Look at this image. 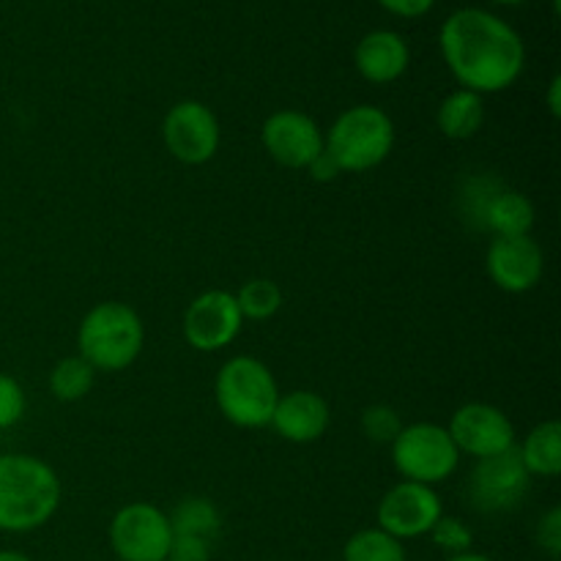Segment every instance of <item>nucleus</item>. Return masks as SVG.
I'll return each instance as SVG.
<instances>
[{"mask_svg":"<svg viewBox=\"0 0 561 561\" xmlns=\"http://www.w3.org/2000/svg\"><path fill=\"white\" fill-rule=\"evenodd\" d=\"M438 47L460 88L485 93L507 91L526 66V44L510 22L485 9H458L444 20Z\"/></svg>","mask_w":561,"mask_h":561,"instance_id":"f257e3e1","label":"nucleus"},{"mask_svg":"<svg viewBox=\"0 0 561 561\" xmlns=\"http://www.w3.org/2000/svg\"><path fill=\"white\" fill-rule=\"evenodd\" d=\"M60 480L36 455H0V531L27 535L58 513Z\"/></svg>","mask_w":561,"mask_h":561,"instance_id":"f03ea898","label":"nucleus"},{"mask_svg":"<svg viewBox=\"0 0 561 561\" xmlns=\"http://www.w3.org/2000/svg\"><path fill=\"white\" fill-rule=\"evenodd\" d=\"M146 329L140 316L124 301H102L91 307L77 329L80 356L96 373H121L140 356Z\"/></svg>","mask_w":561,"mask_h":561,"instance_id":"7ed1b4c3","label":"nucleus"},{"mask_svg":"<svg viewBox=\"0 0 561 561\" xmlns=\"http://www.w3.org/2000/svg\"><path fill=\"white\" fill-rule=\"evenodd\" d=\"M214 400L230 425L244 431L268 427L279 400L277 378L255 356H233L214 378Z\"/></svg>","mask_w":561,"mask_h":561,"instance_id":"20e7f679","label":"nucleus"},{"mask_svg":"<svg viewBox=\"0 0 561 561\" xmlns=\"http://www.w3.org/2000/svg\"><path fill=\"white\" fill-rule=\"evenodd\" d=\"M394 124L376 104H354L334 118L323 135V151L340 173H367L392 153Z\"/></svg>","mask_w":561,"mask_h":561,"instance_id":"39448f33","label":"nucleus"},{"mask_svg":"<svg viewBox=\"0 0 561 561\" xmlns=\"http://www.w3.org/2000/svg\"><path fill=\"white\" fill-rule=\"evenodd\" d=\"M392 463L409 482L436 488L458 471L460 453L447 427L433 422H416L403 427L392 444Z\"/></svg>","mask_w":561,"mask_h":561,"instance_id":"423d86ee","label":"nucleus"},{"mask_svg":"<svg viewBox=\"0 0 561 561\" xmlns=\"http://www.w3.org/2000/svg\"><path fill=\"white\" fill-rule=\"evenodd\" d=\"M173 529L164 510L131 502L110 520V548L118 561H168Z\"/></svg>","mask_w":561,"mask_h":561,"instance_id":"0eeeda50","label":"nucleus"},{"mask_svg":"<svg viewBox=\"0 0 561 561\" xmlns=\"http://www.w3.org/2000/svg\"><path fill=\"white\" fill-rule=\"evenodd\" d=\"M529 485V471L520 463L518 449L513 447L510 453L477 460L469 482H466V493H469V502L477 513L502 515L513 513L524 504Z\"/></svg>","mask_w":561,"mask_h":561,"instance_id":"6e6552de","label":"nucleus"},{"mask_svg":"<svg viewBox=\"0 0 561 561\" xmlns=\"http://www.w3.org/2000/svg\"><path fill=\"white\" fill-rule=\"evenodd\" d=\"M162 140L170 157L184 164H206L219 151L222 129L211 107L197 99L173 104L162 121Z\"/></svg>","mask_w":561,"mask_h":561,"instance_id":"1a4fd4ad","label":"nucleus"},{"mask_svg":"<svg viewBox=\"0 0 561 561\" xmlns=\"http://www.w3.org/2000/svg\"><path fill=\"white\" fill-rule=\"evenodd\" d=\"M442 515L444 507L436 488L403 480L383 493L376 518L378 529L403 542L431 535V529Z\"/></svg>","mask_w":561,"mask_h":561,"instance_id":"9d476101","label":"nucleus"},{"mask_svg":"<svg viewBox=\"0 0 561 561\" xmlns=\"http://www.w3.org/2000/svg\"><path fill=\"white\" fill-rule=\"evenodd\" d=\"M244 327L236 294L230 290H206L195 296L184 312V337L195 351L211 354L233 343Z\"/></svg>","mask_w":561,"mask_h":561,"instance_id":"9b49d317","label":"nucleus"},{"mask_svg":"<svg viewBox=\"0 0 561 561\" xmlns=\"http://www.w3.org/2000/svg\"><path fill=\"white\" fill-rule=\"evenodd\" d=\"M449 436L460 455L493 458L515 447V427L502 409L491 403H466L449 420Z\"/></svg>","mask_w":561,"mask_h":561,"instance_id":"f8f14e48","label":"nucleus"},{"mask_svg":"<svg viewBox=\"0 0 561 561\" xmlns=\"http://www.w3.org/2000/svg\"><path fill=\"white\" fill-rule=\"evenodd\" d=\"M485 272L504 294H529L546 272V257L531 236H493L485 252Z\"/></svg>","mask_w":561,"mask_h":561,"instance_id":"ddd939ff","label":"nucleus"},{"mask_svg":"<svg viewBox=\"0 0 561 561\" xmlns=\"http://www.w3.org/2000/svg\"><path fill=\"white\" fill-rule=\"evenodd\" d=\"M263 148L277 164L290 170H307L323 151V131L316 121L299 110H277L263 121Z\"/></svg>","mask_w":561,"mask_h":561,"instance_id":"4468645a","label":"nucleus"},{"mask_svg":"<svg viewBox=\"0 0 561 561\" xmlns=\"http://www.w3.org/2000/svg\"><path fill=\"white\" fill-rule=\"evenodd\" d=\"M268 427H274L277 436L290 444L318 442L329 427L327 400L316 392H307V389L279 394Z\"/></svg>","mask_w":561,"mask_h":561,"instance_id":"2eb2a0df","label":"nucleus"},{"mask_svg":"<svg viewBox=\"0 0 561 561\" xmlns=\"http://www.w3.org/2000/svg\"><path fill=\"white\" fill-rule=\"evenodd\" d=\"M356 71L373 85H389L400 80L411 64V49L400 33L370 31L354 49Z\"/></svg>","mask_w":561,"mask_h":561,"instance_id":"dca6fc26","label":"nucleus"},{"mask_svg":"<svg viewBox=\"0 0 561 561\" xmlns=\"http://www.w3.org/2000/svg\"><path fill=\"white\" fill-rule=\"evenodd\" d=\"M535 228V206L529 197L510 186H499L488 201L480 230L491 236H529Z\"/></svg>","mask_w":561,"mask_h":561,"instance_id":"f3484780","label":"nucleus"},{"mask_svg":"<svg viewBox=\"0 0 561 561\" xmlns=\"http://www.w3.org/2000/svg\"><path fill=\"white\" fill-rule=\"evenodd\" d=\"M436 124L442 135L449 137V140H469L485 124V102H482L480 93L458 88V91L447 93L442 99Z\"/></svg>","mask_w":561,"mask_h":561,"instance_id":"a211bd4d","label":"nucleus"},{"mask_svg":"<svg viewBox=\"0 0 561 561\" xmlns=\"http://www.w3.org/2000/svg\"><path fill=\"white\" fill-rule=\"evenodd\" d=\"M515 449H518V458L524 469L529 471V477L551 480L561 471V425L557 420L540 422L537 427H531L524 444Z\"/></svg>","mask_w":561,"mask_h":561,"instance_id":"6ab92c4d","label":"nucleus"},{"mask_svg":"<svg viewBox=\"0 0 561 561\" xmlns=\"http://www.w3.org/2000/svg\"><path fill=\"white\" fill-rule=\"evenodd\" d=\"M168 518H170V529H173V535L201 537V540L217 542L219 531H222V515H219L217 504H214L211 499H203V496L181 499Z\"/></svg>","mask_w":561,"mask_h":561,"instance_id":"aec40b11","label":"nucleus"},{"mask_svg":"<svg viewBox=\"0 0 561 561\" xmlns=\"http://www.w3.org/2000/svg\"><path fill=\"white\" fill-rule=\"evenodd\" d=\"M93 381H96V370L80 354L66 356L49 370V392H53V398L64 400V403H75V400L85 398L93 389Z\"/></svg>","mask_w":561,"mask_h":561,"instance_id":"412c9836","label":"nucleus"},{"mask_svg":"<svg viewBox=\"0 0 561 561\" xmlns=\"http://www.w3.org/2000/svg\"><path fill=\"white\" fill-rule=\"evenodd\" d=\"M343 561H405L403 542L378 526L359 529L343 546Z\"/></svg>","mask_w":561,"mask_h":561,"instance_id":"4be33fe9","label":"nucleus"},{"mask_svg":"<svg viewBox=\"0 0 561 561\" xmlns=\"http://www.w3.org/2000/svg\"><path fill=\"white\" fill-rule=\"evenodd\" d=\"M236 305H239L244 321H268L283 307V290L266 277L250 279L236 294Z\"/></svg>","mask_w":561,"mask_h":561,"instance_id":"5701e85b","label":"nucleus"},{"mask_svg":"<svg viewBox=\"0 0 561 561\" xmlns=\"http://www.w3.org/2000/svg\"><path fill=\"white\" fill-rule=\"evenodd\" d=\"M499 186H502V181L493 179V175H474L460 190V211H463L466 222L474 225L477 230L482 225V214H485L488 201H491Z\"/></svg>","mask_w":561,"mask_h":561,"instance_id":"b1692460","label":"nucleus"},{"mask_svg":"<svg viewBox=\"0 0 561 561\" xmlns=\"http://www.w3.org/2000/svg\"><path fill=\"white\" fill-rule=\"evenodd\" d=\"M362 433L370 438L373 444H392L398 438V433L403 431V420H400L398 411L392 405H370V409L362 411Z\"/></svg>","mask_w":561,"mask_h":561,"instance_id":"393cba45","label":"nucleus"},{"mask_svg":"<svg viewBox=\"0 0 561 561\" xmlns=\"http://www.w3.org/2000/svg\"><path fill=\"white\" fill-rule=\"evenodd\" d=\"M431 540L433 546L442 548L444 553L458 557V553L471 551V546H474V531H471L460 518H447V515H442V518L436 520V526L431 529Z\"/></svg>","mask_w":561,"mask_h":561,"instance_id":"a878e982","label":"nucleus"},{"mask_svg":"<svg viewBox=\"0 0 561 561\" xmlns=\"http://www.w3.org/2000/svg\"><path fill=\"white\" fill-rule=\"evenodd\" d=\"M25 392L14 376L0 373V431H9L25 416Z\"/></svg>","mask_w":561,"mask_h":561,"instance_id":"bb28decb","label":"nucleus"},{"mask_svg":"<svg viewBox=\"0 0 561 561\" xmlns=\"http://www.w3.org/2000/svg\"><path fill=\"white\" fill-rule=\"evenodd\" d=\"M211 553H214V542L201 540V537L173 535L168 561H208L211 559Z\"/></svg>","mask_w":561,"mask_h":561,"instance_id":"cd10ccee","label":"nucleus"},{"mask_svg":"<svg viewBox=\"0 0 561 561\" xmlns=\"http://www.w3.org/2000/svg\"><path fill=\"white\" fill-rule=\"evenodd\" d=\"M537 542H540V548L551 559L561 557V510L559 507L548 510L546 518L540 520V529H537Z\"/></svg>","mask_w":561,"mask_h":561,"instance_id":"c85d7f7f","label":"nucleus"},{"mask_svg":"<svg viewBox=\"0 0 561 561\" xmlns=\"http://www.w3.org/2000/svg\"><path fill=\"white\" fill-rule=\"evenodd\" d=\"M389 14L403 16V20H416V16H425L427 11L436 5V0H378Z\"/></svg>","mask_w":561,"mask_h":561,"instance_id":"c756f323","label":"nucleus"},{"mask_svg":"<svg viewBox=\"0 0 561 561\" xmlns=\"http://www.w3.org/2000/svg\"><path fill=\"white\" fill-rule=\"evenodd\" d=\"M307 173H310L312 181H321V184H327V181L337 179L340 168H337V162H334V159L329 157L327 151H321L316 159H312V164H310V168H307Z\"/></svg>","mask_w":561,"mask_h":561,"instance_id":"7c9ffc66","label":"nucleus"},{"mask_svg":"<svg viewBox=\"0 0 561 561\" xmlns=\"http://www.w3.org/2000/svg\"><path fill=\"white\" fill-rule=\"evenodd\" d=\"M548 110H551L553 118H559L561 113V77L557 75L551 80V85H548Z\"/></svg>","mask_w":561,"mask_h":561,"instance_id":"2f4dec72","label":"nucleus"},{"mask_svg":"<svg viewBox=\"0 0 561 561\" xmlns=\"http://www.w3.org/2000/svg\"><path fill=\"white\" fill-rule=\"evenodd\" d=\"M447 561H493V559H491V557H485V553L466 551V553H458V557H449Z\"/></svg>","mask_w":561,"mask_h":561,"instance_id":"473e14b6","label":"nucleus"},{"mask_svg":"<svg viewBox=\"0 0 561 561\" xmlns=\"http://www.w3.org/2000/svg\"><path fill=\"white\" fill-rule=\"evenodd\" d=\"M0 561H33V559L25 557L22 551H0Z\"/></svg>","mask_w":561,"mask_h":561,"instance_id":"72a5a7b5","label":"nucleus"},{"mask_svg":"<svg viewBox=\"0 0 561 561\" xmlns=\"http://www.w3.org/2000/svg\"><path fill=\"white\" fill-rule=\"evenodd\" d=\"M493 3H499V5H520V3H526V0H493Z\"/></svg>","mask_w":561,"mask_h":561,"instance_id":"f704fd0d","label":"nucleus"}]
</instances>
